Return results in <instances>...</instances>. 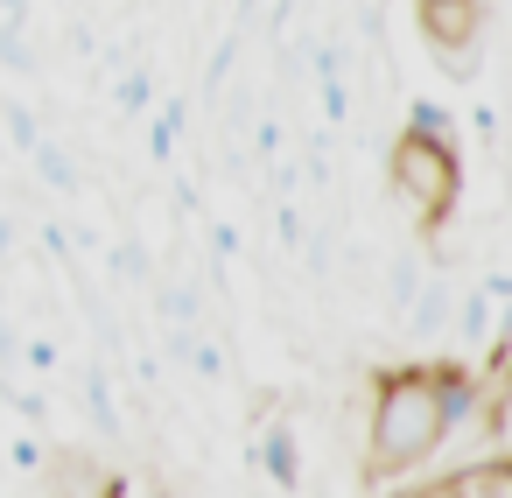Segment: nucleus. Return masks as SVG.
I'll return each instance as SVG.
<instances>
[{
    "mask_svg": "<svg viewBox=\"0 0 512 498\" xmlns=\"http://www.w3.org/2000/svg\"><path fill=\"white\" fill-rule=\"evenodd\" d=\"M442 442V407H435V386H428V365H400V372H379L372 379V400H365V484H393V477H414L428 470Z\"/></svg>",
    "mask_w": 512,
    "mask_h": 498,
    "instance_id": "nucleus-1",
    "label": "nucleus"
},
{
    "mask_svg": "<svg viewBox=\"0 0 512 498\" xmlns=\"http://www.w3.org/2000/svg\"><path fill=\"white\" fill-rule=\"evenodd\" d=\"M8 253H15V218L0 211V267H8Z\"/></svg>",
    "mask_w": 512,
    "mask_h": 498,
    "instance_id": "nucleus-12",
    "label": "nucleus"
},
{
    "mask_svg": "<svg viewBox=\"0 0 512 498\" xmlns=\"http://www.w3.org/2000/svg\"><path fill=\"white\" fill-rule=\"evenodd\" d=\"M274 211H281V218H274V225H281V246H288V253H295V246H302V239H309V218H302V211H295V204H274Z\"/></svg>",
    "mask_w": 512,
    "mask_h": 498,
    "instance_id": "nucleus-11",
    "label": "nucleus"
},
{
    "mask_svg": "<svg viewBox=\"0 0 512 498\" xmlns=\"http://www.w3.org/2000/svg\"><path fill=\"white\" fill-rule=\"evenodd\" d=\"M29 162H36V176H43L50 190H78V183H85V176H78V162H71L57 141H36V148H29Z\"/></svg>",
    "mask_w": 512,
    "mask_h": 498,
    "instance_id": "nucleus-6",
    "label": "nucleus"
},
{
    "mask_svg": "<svg viewBox=\"0 0 512 498\" xmlns=\"http://www.w3.org/2000/svg\"><path fill=\"white\" fill-rule=\"evenodd\" d=\"M0 15H8V22H29V0H0Z\"/></svg>",
    "mask_w": 512,
    "mask_h": 498,
    "instance_id": "nucleus-13",
    "label": "nucleus"
},
{
    "mask_svg": "<svg viewBox=\"0 0 512 498\" xmlns=\"http://www.w3.org/2000/svg\"><path fill=\"white\" fill-rule=\"evenodd\" d=\"M386 190H393L400 211H414V232L442 225V218L456 211V197H463V148L400 127V134L386 141Z\"/></svg>",
    "mask_w": 512,
    "mask_h": 498,
    "instance_id": "nucleus-2",
    "label": "nucleus"
},
{
    "mask_svg": "<svg viewBox=\"0 0 512 498\" xmlns=\"http://www.w3.org/2000/svg\"><path fill=\"white\" fill-rule=\"evenodd\" d=\"M113 99H120V113H127V120H141V113H148V99H155V92H148V71H141V64H134V71H120V92H113Z\"/></svg>",
    "mask_w": 512,
    "mask_h": 498,
    "instance_id": "nucleus-10",
    "label": "nucleus"
},
{
    "mask_svg": "<svg viewBox=\"0 0 512 498\" xmlns=\"http://www.w3.org/2000/svg\"><path fill=\"white\" fill-rule=\"evenodd\" d=\"M435 498H512V449H484V456H463Z\"/></svg>",
    "mask_w": 512,
    "mask_h": 498,
    "instance_id": "nucleus-3",
    "label": "nucleus"
},
{
    "mask_svg": "<svg viewBox=\"0 0 512 498\" xmlns=\"http://www.w3.org/2000/svg\"><path fill=\"white\" fill-rule=\"evenodd\" d=\"M421 274H428V253H421V246H400V253L386 260V316H393V323L407 316V302H414Z\"/></svg>",
    "mask_w": 512,
    "mask_h": 498,
    "instance_id": "nucleus-5",
    "label": "nucleus"
},
{
    "mask_svg": "<svg viewBox=\"0 0 512 498\" xmlns=\"http://www.w3.org/2000/svg\"><path fill=\"white\" fill-rule=\"evenodd\" d=\"M400 127L435 134V141H456V113H449V106H435V99H407V120H400Z\"/></svg>",
    "mask_w": 512,
    "mask_h": 498,
    "instance_id": "nucleus-8",
    "label": "nucleus"
},
{
    "mask_svg": "<svg viewBox=\"0 0 512 498\" xmlns=\"http://www.w3.org/2000/svg\"><path fill=\"white\" fill-rule=\"evenodd\" d=\"M85 407H92V421H99V435L113 442V435H127V421H120V407H113V379L106 372H85Z\"/></svg>",
    "mask_w": 512,
    "mask_h": 498,
    "instance_id": "nucleus-7",
    "label": "nucleus"
},
{
    "mask_svg": "<svg viewBox=\"0 0 512 498\" xmlns=\"http://www.w3.org/2000/svg\"><path fill=\"white\" fill-rule=\"evenodd\" d=\"M253 456H260V470H267L274 484H302V442H295V414H288V421H274V414H267V421H260V449H253Z\"/></svg>",
    "mask_w": 512,
    "mask_h": 498,
    "instance_id": "nucleus-4",
    "label": "nucleus"
},
{
    "mask_svg": "<svg viewBox=\"0 0 512 498\" xmlns=\"http://www.w3.org/2000/svg\"><path fill=\"white\" fill-rule=\"evenodd\" d=\"M0 127H8V148H15V155H29V148L43 141V134H36V113H29L22 99H0Z\"/></svg>",
    "mask_w": 512,
    "mask_h": 498,
    "instance_id": "nucleus-9",
    "label": "nucleus"
}]
</instances>
